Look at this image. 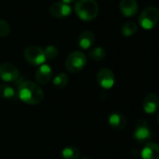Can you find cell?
Instances as JSON below:
<instances>
[{"instance_id":"6da1fadb","label":"cell","mask_w":159,"mask_h":159,"mask_svg":"<svg viewBox=\"0 0 159 159\" xmlns=\"http://www.w3.org/2000/svg\"><path fill=\"white\" fill-rule=\"evenodd\" d=\"M17 96L23 102L28 105H38L42 102L44 93L41 87L30 81L20 84L17 91Z\"/></svg>"},{"instance_id":"7a4b0ae2","label":"cell","mask_w":159,"mask_h":159,"mask_svg":"<svg viewBox=\"0 0 159 159\" xmlns=\"http://www.w3.org/2000/svg\"><path fill=\"white\" fill-rule=\"evenodd\" d=\"M98 4L96 0H77L75 4V12L77 16L84 22H90L96 19L98 14Z\"/></svg>"},{"instance_id":"3957f363","label":"cell","mask_w":159,"mask_h":159,"mask_svg":"<svg viewBox=\"0 0 159 159\" xmlns=\"http://www.w3.org/2000/svg\"><path fill=\"white\" fill-rule=\"evenodd\" d=\"M159 22V10L156 7L150 6L143 10L139 17V25L145 30H151L156 26Z\"/></svg>"},{"instance_id":"277c9868","label":"cell","mask_w":159,"mask_h":159,"mask_svg":"<svg viewBox=\"0 0 159 159\" xmlns=\"http://www.w3.org/2000/svg\"><path fill=\"white\" fill-rule=\"evenodd\" d=\"M87 64V57L86 55L80 52L76 51L71 52L66 60V68L71 73H78L84 68Z\"/></svg>"},{"instance_id":"5b68a950","label":"cell","mask_w":159,"mask_h":159,"mask_svg":"<svg viewBox=\"0 0 159 159\" xmlns=\"http://www.w3.org/2000/svg\"><path fill=\"white\" fill-rule=\"evenodd\" d=\"M24 56L29 64L34 66H41L47 60L44 50L36 45L28 46L24 52Z\"/></svg>"},{"instance_id":"8992f818","label":"cell","mask_w":159,"mask_h":159,"mask_svg":"<svg viewBox=\"0 0 159 159\" xmlns=\"http://www.w3.org/2000/svg\"><path fill=\"white\" fill-rule=\"evenodd\" d=\"M152 130L149 127L145 119L138 120L135 130H134V138L139 143H147L152 139Z\"/></svg>"},{"instance_id":"52a82bcc","label":"cell","mask_w":159,"mask_h":159,"mask_svg":"<svg viewBox=\"0 0 159 159\" xmlns=\"http://www.w3.org/2000/svg\"><path fill=\"white\" fill-rule=\"evenodd\" d=\"M20 77L18 68L11 63L0 64V79L6 83L17 82Z\"/></svg>"},{"instance_id":"ba28073f","label":"cell","mask_w":159,"mask_h":159,"mask_svg":"<svg viewBox=\"0 0 159 159\" xmlns=\"http://www.w3.org/2000/svg\"><path fill=\"white\" fill-rule=\"evenodd\" d=\"M97 82L104 89L111 88L115 83V77L113 72L108 67L101 68L97 74Z\"/></svg>"},{"instance_id":"9c48e42d","label":"cell","mask_w":159,"mask_h":159,"mask_svg":"<svg viewBox=\"0 0 159 159\" xmlns=\"http://www.w3.org/2000/svg\"><path fill=\"white\" fill-rule=\"evenodd\" d=\"M71 7L63 2H56L50 7V14L55 18H66L71 14Z\"/></svg>"},{"instance_id":"30bf717a","label":"cell","mask_w":159,"mask_h":159,"mask_svg":"<svg viewBox=\"0 0 159 159\" xmlns=\"http://www.w3.org/2000/svg\"><path fill=\"white\" fill-rule=\"evenodd\" d=\"M159 109V97L154 93L148 94L143 100V110L148 114H153Z\"/></svg>"},{"instance_id":"8fae6325","label":"cell","mask_w":159,"mask_h":159,"mask_svg":"<svg viewBox=\"0 0 159 159\" xmlns=\"http://www.w3.org/2000/svg\"><path fill=\"white\" fill-rule=\"evenodd\" d=\"M119 8L122 14L125 17L135 16L139 11V5L136 0H121Z\"/></svg>"},{"instance_id":"7c38bea8","label":"cell","mask_w":159,"mask_h":159,"mask_svg":"<svg viewBox=\"0 0 159 159\" xmlns=\"http://www.w3.org/2000/svg\"><path fill=\"white\" fill-rule=\"evenodd\" d=\"M52 68L49 65L46 64L41 65L36 71V80L38 84L40 85H45L49 84V82L52 79Z\"/></svg>"},{"instance_id":"4fadbf2b","label":"cell","mask_w":159,"mask_h":159,"mask_svg":"<svg viewBox=\"0 0 159 159\" xmlns=\"http://www.w3.org/2000/svg\"><path fill=\"white\" fill-rule=\"evenodd\" d=\"M95 35L90 30L83 31L78 37V45L84 50L90 49L95 43Z\"/></svg>"},{"instance_id":"5bb4252c","label":"cell","mask_w":159,"mask_h":159,"mask_svg":"<svg viewBox=\"0 0 159 159\" xmlns=\"http://www.w3.org/2000/svg\"><path fill=\"white\" fill-rule=\"evenodd\" d=\"M142 159H159V145L153 142H147L141 151Z\"/></svg>"},{"instance_id":"9a60e30c","label":"cell","mask_w":159,"mask_h":159,"mask_svg":"<svg viewBox=\"0 0 159 159\" xmlns=\"http://www.w3.org/2000/svg\"><path fill=\"white\" fill-rule=\"evenodd\" d=\"M109 125L115 130H123L126 126V119L120 112H112L108 118Z\"/></svg>"},{"instance_id":"2e32d148","label":"cell","mask_w":159,"mask_h":159,"mask_svg":"<svg viewBox=\"0 0 159 159\" xmlns=\"http://www.w3.org/2000/svg\"><path fill=\"white\" fill-rule=\"evenodd\" d=\"M17 94L14 88L9 84H0V98L4 100H13L15 99Z\"/></svg>"},{"instance_id":"e0dca14e","label":"cell","mask_w":159,"mask_h":159,"mask_svg":"<svg viewBox=\"0 0 159 159\" xmlns=\"http://www.w3.org/2000/svg\"><path fill=\"white\" fill-rule=\"evenodd\" d=\"M61 154L64 159H79L81 153H80V151L78 148L69 146V147L64 148Z\"/></svg>"},{"instance_id":"ac0fdd59","label":"cell","mask_w":159,"mask_h":159,"mask_svg":"<svg viewBox=\"0 0 159 159\" xmlns=\"http://www.w3.org/2000/svg\"><path fill=\"white\" fill-rule=\"evenodd\" d=\"M68 82H69V78L66 73H59L53 78L52 84L57 88H64L67 85Z\"/></svg>"},{"instance_id":"d6986e66","label":"cell","mask_w":159,"mask_h":159,"mask_svg":"<svg viewBox=\"0 0 159 159\" xmlns=\"http://www.w3.org/2000/svg\"><path fill=\"white\" fill-rule=\"evenodd\" d=\"M137 30H138V25L133 22H127V23L124 24L122 26V29H121L122 34L125 37L133 36L137 32Z\"/></svg>"},{"instance_id":"ffe728a7","label":"cell","mask_w":159,"mask_h":159,"mask_svg":"<svg viewBox=\"0 0 159 159\" xmlns=\"http://www.w3.org/2000/svg\"><path fill=\"white\" fill-rule=\"evenodd\" d=\"M89 57L96 62L102 61L106 57V51L101 47H96L89 52Z\"/></svg>"},{"instance_id":"44dd1931","label":"cell","mask_w":159,"mask_h":159,"mask_svg":"<svg viewBox=\"0 0 159 159\" xmlns=\"http://www.w3.org/2000/svg\"><path fill=\"white\" fill-rule=\"evenodd\" d=\"M44 53L47 60H52L58 55V49L53 45H49L44 49Z\"/></svg>"},{"instance_id":"7402d4cb","label":"cell","mask_w":159,"mask_h":159,"mask_svg":"<svg viewBox=\"0 0 159 159\" xmlns=\"http://www.w3.org/2000/svg\"><path fill=\"white\" fill-rule=\"evenodd\" d=\"M11 33V26L5 20L0 19V38H5Z\"/></svg>"},{"instance_id":"603a6c76","label":"cell","mask_w":159,"mask_h":159,"mask_svg":"<svg viewBox=\"0 0 159 159\" xmlns=\"http://www.w3.org/2000/svg\"><path fill=\"white\" fill-rule=\"evenodd\" d=\"M61 2H63V3H65V4L69 5V4H71V3L75 2V0H61Z\"/></svg>"},{"instance_id":"cb8c5ba5","label":"cell","mask_w":159,"mask_h":159,"mask_svg":"<svg viewBox=\"0 0 159 159\" xmlns=\"http://www.w3.org/2000/svg\"><path fill=\"white\" fill-rule=\"evenodd\" d=\"M157 121H158V124H159V112H158V115H157Z\"/></svg>"},{"instance_id":"d4e9b609","label":"cell","mask_w":159,"mask_h":159,"mask_svg":"<svg viewBox=\"0 0 159 159\" xmlns=\"http://www.w3.org/2000/svg\"><path fill=\"white\" fill-rule=\"evenodd\" d=\"M83 159H89V158H87V157H84V158H83Z\"/></svg>"}]
</instances>
